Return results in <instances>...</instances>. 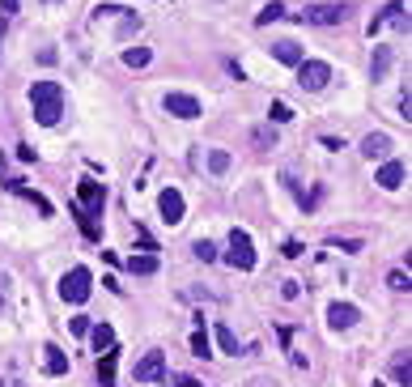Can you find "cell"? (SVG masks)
Wrapping results in <instances>:
<instances>
[{
  "mask_svg": "<svg viewBox=\"0 0 412 387\" xmlns=\"http://www.w3.org/2000/svg\"><path fill=\"white\" fill-rule=\"evenodd\" d=\"M30 107H34V119L43 128H55L60 115H64V89H60V81H34L30 85Z\"/></svg>",
  "mask_w": 412,
  "mask_h": 387,
  "instance_id": "6da1fadb",
  "label": "cell"
},
{
  "mask_svg": "<svg viewBox=\"0 0 412 387\" xmlns=\"http://www.w3.org/2000/svg\"><path fill=\"white\" fill-rule=\"evenodd\" d=\"M89 294H94V277H89V268H68V273L60 277V298H64V302L81 307Z\"/></svg>",
  "mask_w": 412,
  "mask_h": 387,
  "instance_id": "7a4b0ae2",
  "label": "cell"
},
{
  "mask_svg": "<svg viewBox=\"0 0 412 387\" xmlns=\"http://www.w3.org/2000/svg\"><path fill=\"white\" fill-rule=\"evenodd\" d=\"M328 81H332V64H323V60H302V64H298V85H302L306 94L328 89Z\"/></svg>",
  "mask_w": 412,
  "mask_h": 387,
  "instance_id": "3957f363",
  "label": "cell"
},
{
  "mask_svg": "<svg viewBox=\"0 0 412 387\" xmlns=\"http://www.w3.org/2000/svg\"><path fill=\"white\" fill-rule=\"evenodd\" d=\"M226 260H230L234 268H243V273L255 268V243H251L247 230H230V251H226Z\"/></svg>",
  "mask_w": 412,
  "mask_h": 387,
  "instance_id": "277c9868",
  "label": "cell"
},
{
  "mask_svg": "<svg viewBox=\"0 0 412 387\" xmlns=\"http://www.w3.org/2000/svg\"><path fill=\"white\" fill-rule=\"evenodd\" d=\"M345 13H349V4H306L298 13V21H306V26H340Z\"/></svg>",
  "mask_w": 412,
  "mask_h": 387,
  "instance_id": "5b68a950",
  "label": "cell"
},
{
  "mask_svg": "<svg viewBox=\"0 0 412 387\" xmlns=\"http://www.w3.org/2000/svg\"><path fill=\"white\" fill-rule=\"evenodd\" d=\"M162 107H166V115H174V119H200V115H204L200 98H196V94H179V89H170V94L162 98Z\"/></svg>",
  "mask_w": 412,
  "mask_h": 387,
  "instance_id": "8992f818",
  "label": "cell"
},
{
  "mask_svg": "<svg viewBox=\"0 0 412 387\" xmlns=\"http://www.w3.org/2000/svg\"><path fill=\"white\" fill-rule=\"evenodd\" d=\"M132 379L136 383H157V379H166V354H145L136 366H132Z\"/></svg>",
  "mask_w": 412,
  "mask_h": 387,
  "instance_id": "52a82bcc",
  "label": "cell"
},
{
  "mask_svg": "<svg viewBox=\"0 0 412 387\" xmlns=\"http://www.w3.org/2000/svg\"><path fill=\"white\" fill-rule=\"evenodd\" d=\"M387 21H391V26H400V30L408 34V4H404V0H391V4H387L379 17H370V26H366V30H370V34H379Z\"/></svg>",
  "mask_w": 412,
  "mask_h": 387,
  "instance_id": "ba28073f",
  "label": "cell"
},
{
  "mask_svg": "<svg viewBox=\"0 0 412 387\" xmlns=\"http://www.w3.org/2000/svg\"><path fill=\"white\" fill-rule=\"evenodd\" d=\"M357 320H362V311H357L353 302H332V307H328V328H332V332H345V328H353Z\"/></svg>",
  "mask_w": 412,
  "mask_h": 387,
  "instance_id": "9c48e42d",
  "label": "cell"
},
{
  "mask_svg": "<svg viewBox=\"0 0 412 387\" xmlns=\"http://www.w3.org/2000/svg\"><path fill=\"white\" fill-rule=\"evenodd\" d=\"M157 209H162V222H166V226H179V222H183V196H179L174 187H166V192L157 196Z\"/></svg>",
  "mask_w": 412,
  "mask_h": 387,
  "instance_id": "30bf717a",
  "label": "cell"
},
{
  "mask_svg": "<svg viewBox=\"0 0 412 387\" xmlns=\"http://www.w3.org/2000/svg\"><path fill=\"white\" fill-rule=\"evenodd\" d=\"M102 200H106V187L102 183H81V213L85 217H98V209H102Z\"/></svg>",
  "mask_w": 412,
  "mask_h": 387,
  "instance_id": "8fae6325",
  "label": "cell"
},
{
  "mask_svg": "<svg viewBox=\"0 0 412 387\" xmlns=\"http://www.w3.org/2000/svg\"><path fill=\"white\" fill-rule=\"evenodd\" d=\"M404 175H408V166L404 162H383V170H379V187H387V192H396L400 183H404Z\"/></svg>",
  "mask_w": 412,
  "mask_h": 387,
  "instance_id": "7c38bea8",
  "label": "cell"
},
{
  "mask_svg": "<svg viewBox=\"0 0 412 387\" xmlns=\"http://www.w3.org/2000/svg\"><path fill=\"white\" fill-rule=\"evenodd\" d=\"M43 371L47 375H68V358L60 345H43Z\"/></svg>",
  "mask_w": 412,
  "mask_h": 387,
  "instance_id": "4fadbf2b",
  "label": "cell"
},
{
  "mask_svg": "<svg viewBox=\"0 0 412 387\" xmlns=\"http://www.w3.org/2000/svg\"><path fill=\"white\" fill-rule=\"evenodd\" d=\"M115 366H119V349L111 345V349L98 358V383L102 387H115Z\"/></svg>",
  "mask_w": 412,
  "mask_h": 387,
  "instance_id": "5bb4252c",
  "label": "cell"
},
{
  "mask_svg": "<svg viewBox=\"0 0 412 387\" xmlns=\"http://www.w3.org/2000/svg\"><path fill=\"white\" fill-rule=\"evenodd\" d=\"M362 153H366V158H387V153H391V136H387V132H370V136L362 141Z\"/></svg>",
  "mask_w": 412,
  "mask_h": 387,
  "instance_id": "9a60e30c",
  "label": "cell"
},
{
  "mask_svg": "<svg viewBox=\"0 0 412 387\" xmlns=\"http://www.w3.org/2000/svg\"><path fill=\"white\" fill-rule=\"evenodd\" d=\"M272 55H277L281 64H294V68L302 64V47H298L294 38H281V43H272Z\"/></svg>",
  "mask_w": 412,
  "mask_h": 387,
  "instance_id": "2e32d148",
  "label": "cell"
},
{
  "mask_svg": "<svg viewBox=\"0 0 412 387\" xmlns=\"http://www.w3.org/2000/svg\"><path fill=\"white\" fill-rule=\"evenodd\" d=\"M391 60H396V51H391V47H374V60H370V81H383V77H387V68H391Z\"/></svg>",
  "mask_w": 412,
  "mask_h": 387,
  "instance_id": "e0dca14e",
  "label": "cell"
},
{
  "mask_svg": "<svg viewBox=\"0 0 412 387\" xmlns=\"http://www.w3.org/2000/svg\"><path fill=\"white\" fill-rule=\"evenodd\" d=\"M123 268H128L132 277H153V273H157V256H128Z\"/></svg>",
  "mask_w": 412,
  "mask_h": 387,
  "instance_id": "ac0fdd59",
  "label": "cell"
},
{
  "mask_svg": "<svg viewBox=\"0 0 412 387\" xmlns=\"http://www.w3.org/2000/svg\"><path fill=\"white\" fill-rule=\"evenodd\" d=\"M85 337L94 341V354H106V349L115 345V332H111V324H98V328H89Z\"/></svg>",
  "mask_w": 412,
  "mask_h": 387,
  "instance_id": "d6986e66",
  "label": "cell"
},
{
  "mask_svg": "<svg viewBox=\"0 0 412 387\" xmlns=\"http://www.w3.org/2000/svg\"><path fill=\"white\" fill-rule=\"evenodd\" d=\"M391 379H396L400 387H412V362H408V354L391 362Z\"/></svg>",
  "mask_w": 412,
  "mask_h": 387,
  "instance_id": "ffe728a7",
  "label": "cell"
},
{
  "mask_svg": "<svg viewBox=\"0 0 412 387\" xmlns=\"http://www.w3.org/2000/svg\"><path fill=\"white\" fill-rule=\"evenodd\" d=\"M149 60H153L149 47H128V51H123V64H128V68H145Z\"/></svg>",
  "mask_w": 412,
  "mask_h": 387,
  "instance_id": "44dd1931",
  "label": "cell"
},
{
  "mask_svg": "<svg viewBox=\"0 0 412 387\" xmlns=\"http://www.w3.org/2000/svg\"><path fill=\"white\" fill-rule=\"evenodd\" d=\"M281 17H285V4H281V0H272V4H264V9H260V17H255V21H260V26H272V21H281Z\"/></svg>",
  "mask_w": 412,
  "mask_h": 387,
  "instance_id": "7402d4cb",
  "label": "cell"
},
{
  "mask_svg": "<svg viewBox=\"0 0 412 387\" xmlns=\"http://www.w3.org/2000/svg\"><path fill=\"white\" fill-rule=\"evenodd\" d=\"M68 209H72V217H77V222H81V234H85V239H89V243H98V222H94V217H85V213H81V209H77V205H68Z\"/></svg>",
  "mask_w": 412,
  "mask_h": 387,
  "instance_id": "603a6c76",
  "label": "cell"
},
{
  "mask_svg": "<svg viewBox=\"0 0 412 387\" xmlns=\"http://www.w3.org/2000/svg\"><path fill=\"white\" fill-rule=\"evenodd\" d=\"M191 354L196 358H213V349H208V332H204V324L191 332Z\"/></svg>",
  "mask_w": 412,
  "mask_h": 387,
  "instance_id": "cb8c5ba5",
  "label": "cell"
},
{
  "mask_svg": "<svg viewBox=\"0 0 412 387\" xmlns=\"http://www.w3.org/2000/svg\"><path fill=\"white\" fill-rule=\"evenodd\" d=\"M208 170L213 175H226L230 170V153L226 149H208Z\"/></svg>",
  "mask_w": 412,
  "mask_h": 387,
  "instance_id": "d4e9b609",
  "label": "cell"
},
{
  "mask_svg": "<svg viewBox=\"0 0 412 387\" xmlns=\"http://www.w3.org/2000/svg\"><path fill=\"white\" fill-rule=\"evenodd\" d=\"M251 141H255L260 149H272V145H277V128H268V124H264V128H255V132H251Z\"/></svg>",
  "mask_w": 412,
  "mask_h": 387,
  "instance_id": "484cf974",
  "label": "cell"
},
{
  "mask_svg": "<svg viewBox=\"0 0 412 387\" xmlns=\"http://www.w3.org/2000/svg\"><path fill=\"white\" fill-rule=\"evenodd\" d=\"M217 345H221L226 354H238V337H234L226 324H217Z\"/></svg>",
  "mask_w": 412,
  "mask_h": 387,
  "instance_id": "4316f807",
  "label": "cell"
},
{
  "mask_svg": "<svg viewBox=\"0 0 412 387\" xmlns=\"http://www.w3.org/2000/svg\"><path fill=\"white\" fill-rule=\"evenodd\" d=\"M191 251H196V256H200L204 264H213V260H217V247H213L208 239H196V247H191Z\"/></svg>",
  "mask_w": 412,
  "mask_h": 387,
  "instance_id": "83f0119b",
  "label": "cell"
},
{
  "mask_svg": "<svg viewBox=\"0 0 412 387\" xmlns=\"http://www.w3.org/2000/svg\"><path fill=\"white\" fill-rule=\"evenodd\" d=\"M387 285H391V290H400V294H408V290H412V281H408V268H404V273L396 268V273L387 277Z\"/></svg>",
  "mask_w": 412,
  "mask_h": 387,
  "instance_id": "f1b7e54d",
  "label": "cell"
},
{
  "mask_svg": "<svg viewBox=\"0 0 412 387\" xmlns=\"http://www.w3.org/2000/svg\"><path fill=\"white\" fill-rule=\"evenodd\" d=\"M268 115H272V124H289V119H294V111H289L285 102H272V107H268Z\"/></svg>",
  "mask_w": 412,
  "mask_h": 387,
  "instance_id": "f546056e",
  "label": "cell"
},
{
  "mask_svg": "<svg viewBox=\"0 0 412 387\" xmlns=\"http://www.w3.org/2000/svg\"><path fill=\"white\" fill-rule=\"evenodd\" d=\"M68 332H72V337H85V332H89V315H72V320H68Z\"/></svg>",
  "mask_w": 412,
  "mask_h": 387,
  "instance_id": "4dcf8cb0",
  "label": "cell"
},
{
  "mask_svg": "<svg viewBox=\"0 0 412 387\" xmlns=\"http://www.w3.org/2000/svg\"><path fill=\"white\" fill-rule=\"evenodd\" d=\"M285 256H289V260H298V256H302V243H294V239H289V243H285Z\"/></svg>",
  "mask_w": 412,
  "mask_h": 387,
  "instance_id": "1f68e13d",
  "label": "cell"
},
{
  "mask_svg": "<svg viewBox=\"0 0 412 387\" xmlns=\"http://www.w3.org/2000/svg\"><path fill=\"white\" fill-rule=\"evenodd\" d=\"M400 115H404V119L412 115V98H408V89H404V98H400Z\"/></svg>",
  "mask_w": 412,
  "mask_h": 387,
  "instance_id": "d6a6232c",
  "label": "cell"
},
{
  "mask_svg": "<svg viewBox=\"0 0 412 387\" xmlns=\"http://www.w3.org/2000/svg\"><path fill=\"white\" fill-rule=\"evenodd\" d=\"M17 4H21V0H0V9H4V13H17Z\"/></svg>",
  "mask_w": 412,
  "mask_h": 387,
  "instance_id": "836d02e7",
  "label": "cell"
},
{
  "mask_svg": "<svg viewBox=\"0 0 412 387\" xmlns=\"http://www.w3.org/2000/svg\"><path fill=\"white\" fill-rule=\"evenodd\" d=\"M179 387H204V383H196L191 375H183V379H179Z\"/></svg>",
  "mask_w": 412,
  "mask_h": 387,
  "instance_id": "e575fe53",
  "label": "cell"
},
{
  "mask_svg": "<svg viewBox=\"0 0 412 387\" xmlns=\"http://www.w3.org/2000/svg\"><path fill=\"white\" fill-rule=\"evenodd\" d=\"M251 387H277L272 379H251Z\"/></svg>",
  "mask_w": 412,
  "mask_h": 387,
  "instance_id": "d590c367",
  "label": "cell"
},
{
  "mask_svg": "<svg viewBox=\"0 0 412 387\" xmlns=\"http://www.w3.org/2000/svg\"><path fill=\"white\" fill-rule=\"evenodd\" d=\"M370 387H387V383H370Z\"/></svg>",
  "mask_w": 412,
  "mask_h": 387,
  "instance_id": "8d00e7d4",
  "label": "cell"
},
{
  "mask_svg": "<svg viewBox=\"0 0 412 387\" xmlns=\"http://www.w3.org/2000/svg\"><path fill=\"white\" fill-rule=\"evenodd\" d=\"M47 4H60V0H47Z\"/></svg>",
  "mask_w": 412,
  "mask_h": 387,
  "instance_id": "74e56055",
  "label": "cell"
},
{
  "mask_svg": "<svg viewBox=\"0 0 412 387\" xmlns=\"http://www.w3.org/2000/svg\"><path fill=\"white\" fill-rule=\"evenodd\" d=\"M0 387H4V383H0Z\"/></svg>",
  "mask_w": 412,
  "mask_h": 387,
  "instance_id": "f35d334b",
  "label": "cell"
}]
</instances>
